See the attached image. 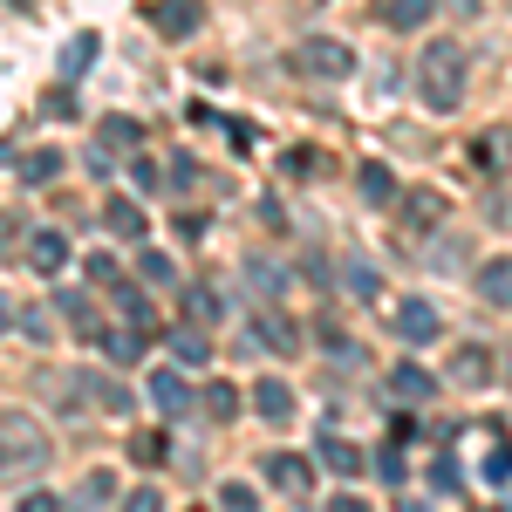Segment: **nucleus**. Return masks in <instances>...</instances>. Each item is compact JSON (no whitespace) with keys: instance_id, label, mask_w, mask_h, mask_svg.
Listing matches in <instances>:
<instances>
[{"instance_id":"e433bc0d","label":"nucleus","mask_w":512,"mask_h":512,"mask_svg":"<svg viewBox=\"0 0 512 512\" xmlns=\"http://www.w3.org/2000/svg\"><path fill=\"white\" fill-rule=\"evenodd\" d=\"M21 512H62V499H48V492H28V499H21Z\"/></svg>"},{"instance_id":"dca6fc26","label":"nucleus","mask_w":512,"mask_h":512,"mask_svg":"<svg viewBox=\"0 0 512 512\" xmlns=\"http://www.w3.org/2000/svg\"><path fill=\"white\" fill-rule=\"evenodd\" d=\"M171 355H178L185 369H205V355H212V342H205V328H178V335H171Z\"/></svg>"},{"instance_id":"f3484780","label":"nucleus","mask_w":512,"mask_h":512,"mask_svg":"<svg viewBox=\"0 0 512 512\" xmlns=\"http://www.w3.org/2000/svg\"><path fill=\"white\" fill-rule=\"evenodd\" d=\"M321 465H328V472H342V478H355V472H362V451L342 444V437H321Z\"/></svg>"},{"instance_id":"412c9836","label":"nucleus","mask_w":512,"mask_h":512,"mask_svg":"<svg viewBox=\"0 0 512 512\" xmlns=\"http://www.w3.org/2000/svg\"><path fill=\"white\" fill-rule=\"evenodd\" d=\"M451 376H458V383H492V355H485V349H465L458 362H451Z\"/></svg>"},{"instance_id":"ea45409f","label":"nucleus","mask_w":512,"mask_h":512,"mask_svg":"<svg viewBox=\"0 0 512 512\" xmlns=\"http://www.w3.org/2000/svg\"><path fill=\"white\" fill-rule=\"evenodd\" d=\"M7 321H14V308H7V301H0V328H7Z\"/></svg>"},{"instance_id":"c9c22d12","label":"nucleus","mask_w":512,"mask_h":512,"mask_svg":"<svg viewBox=\"0 0 512 512\" xmlns=\"http://www.w3.org/2000/svg\"><path fill=\"white\" fill-rule=\"evenodd\" d=\"M192 315H198V321H212V315H219V294H205V287H192Z\"/></svg>"},{"instance_id":"cd10ccee","label":"nucleus","mask_w":512,"mask_h":512,"mask_svg":"<svg viewBox=\"0 0 512 512\" xmlns=\"http://www.w3.org/2000/svg\"><path fill=\"white\" fill-rule=\"evenodd\" d=\"M349 287H355V294H362V301H369V294L383 287V274H376L369 260H349Z\"/></svg>"},{"instance_id":"f704fd0d","label":"nucleus","mask_w":512,"mask_h":512,"mask_svg":"<svg viewBox=\"0 0 512 512\" xmlns=\"http://www.w3.org/2000/svg\"><path fill=\"white\" fill-rule=\"evenodd\" d=\"M89 280H103V287H110V280H117V260H110V253H89Z\"/></svg>"},{"instance_id":"a19ab883","label":"nucleus","mask_w":512,"mask_h":512,"mask_svg":"<svg viewBox=\"0 0 512 512\" xmlns=\"http://www.w3.org/2000/svg\"><path fill=\"white\" fill-rule=\"evenodd\" d=\"M14 7H35V0H14Z\"/></svg>"},{"instance_id":"72a5a7b5","label":"nucleus","mask_w":512,"mask_h":512,"mask_svg":"<svg viewBox=\"0 0 512 512\" xmlns=\"http://www.w3.org/2000/svg\"><path fill=\"white\" fill-rule=\"evenodd\" d=\"M130 185H144V192H158V164H151V158H137V164H130Z\"/></svg>"},{"instance_id":"0eeeda50","label":"nucleus","mask_w":512,"mask_h":512,"mask_svg":"<svg viewBox=\"0 0 512 512\" xmlns=\"http://www.w3.org/2000/svg\"><path fill=\"white\" fill-rule=\"evenodd\" d=\"M253 403H260V417H267V424H287V417H294V390H287L280 376L253 383Z\"/></svg>"},{"instance_id":"b1692460","label":"nucleus","mask_w":512,"mask_h":512,"mask_svg":"<svg viewBox=\"0 0 512 512\" xmlns=\"http://www.w3.org/2000/svg\"><path fill=\"white\" fill-rule=\"evenodd\" d=\"M55 171H62V151H35V158H21V178H28V185H48Z\"/></svg>"},{"instance_id":"423d86ee","label":"nucleus","mask_w":512,"mask_h":512,"mask_svg":"<svg viewBox=\"0 0 512 512\" xmlns=\"http://www.w3.org/2000/svg\"><path fill=\"white\" fill-rule=\"evenodd\" d=\"M437 328H444V321H437L431 301H403V308H396V335H410V342H431Z\"/></svg>"},{"instance_id":"9b49d317","label":"nucleus","mask_w":512,"mask_h":512,"mask_svg":"<svg viewBox=\"0 0 512 512\" xmlns=\"http://www.w3.org/2000/svg\"><path fill=\"white\" fill-rule=\"evenodd\" d=\"M103 226L117 239H144V212H137L130 198H110V205H103Z\"/></svg>"},{"instance_id":"f8f14e48","label":"nucleus","mask_w":512,"mask_h":512,"mask_svg":"<svg viewBox=\"0 0 512 512\" xmlns=\"http://www.w3.org/2000/svg\"><path fill=\"white\" fill-rule=\"evenodd\" d=\"M151 396H158V410H164V417H178V410L192 403V396H185V376H178V369H158V376H151Z\"/></svg>"},{"instance_id":"473e14b6","label":"nucleus","mask_w":512,"mask_h":512,"mask_svg":"<svg viewBox=\"0 0 512 512\" xmlns=\"http://www.w3.org/2000/svg\"><path fill=\"white\" fill-rule=\"evenodd\" d=\"M485 478H512V444H499V451L485 458Z\"/></svg>"},{"instance_id":"9d476101","label":"nucleus","mask_w":512,"mask_h":512,"mask_svg":"<svg viewBox=\"0 0 512 512\" xmlns=\"http://www.w3.org/2000/svg\"><path fill=\"white\" fill-rule=\"evenodd\" d=\"M28 260H35V274H62V267H69V239L62 233H35Z\"/></svg>"},{"instance_id":"20e7f679","label":"nucleus","mask_w":512,"mask_h":512,"mask_svg":"<svg viewBox=\"0 0 512 512\" xmlns=\"http://www.w3.org/2000/svg\"><path fill=\"white\" fill-rule=\"evenodd\" d=\"M151 21H158L164 41H185L198 21H205V7H198V0H158V7H151Z\"/></svg>"},{"instance_id":"c756f323","label":"nucleus","mask_w":512,"mask_h":512,"mask_svg":"<svg viewBox=\"0 0 512 512\" xmlns=\"http://www.w3.org/2000/svg\"><path fill=\"white\" fill-rule=\"evenodd\" d=\"M219 506H226V512H260V499H253V485H226Z\"/></svg>"},{"instance_id":"aec40b11","label":"nucleus","mask_w":512,"mask_h":512,"mask_svg":"<svg viewBox=\"0 0 512 512\" xmlns=\"http://www.w3.org/2000/svg\"><path fill=\"white\" fill-rule=\"evenodd\" d=\"M383 21L390 28H417V21H431V0H383Z\"/></svg>"},{"instance_id":"f03ea898","label":"nucleus","mask_w":512,"mask_h":512,"mask_svg":"<svg viewBox=\"0 0 512 512\" xmlns=\"http://www.w3.org/2000/svg\"><path fill=\"white\" fill-rule=\"evenodd\" d=\"M0 465H48V431H41L28 410H7L0 417Z\"/></svg>"},{"instance_id":"c85d7f7f","label":"nucleus","mask_w":512,"mask_h":512,"mask_svg":"<svg viewBox=\"0 0 512 512\" xmlns=\"http://www.w3.org/2000/svg\"><path fill=\"white\" fill-rule=\"evenodd\" d=\"M62 315L76 321L82 335H96V308H89V301H82V294H62Z\"/></svg>"},{"instance_id":"393cba45","label":"nucleus","mask_w":512,"mask_h":512,"mask_svg":"<svg viewBox=\"0 0 512 512\" xmlns=\"http://www.w3.org/2000/svg\"><path fill=\"white\" fill-rule=\"evenodd\" d=\"M96 130H103V144H117V151H130V144L144 137V130H137V123H130V117H103V123H96Z\"/></svg>"},{"instance_id":"5701e85b","label":"nucleus","mask_w":512,"mask_h":512,"mask_svg":"<svg viewBox=\"0 0 512 512\" xmlns=\"http://www.w3.org/2000/svg\"><path fill=\"white\" fill-rule=\"evenodd\" d=\"M137 274L151 280V287H171V280H178V267H171V253H137Z\"/></svg>"},{"instance_id":"1a4fd4ad","label":"nucleus","mask_w":512,"mask_h":512,"mask_svg":"<svg viewBox=\"0 0 512 512\" xmlns=\"http://www.w3.org/2000/svg\"><path fill=\"white\" fill-rule=\"evenodd\" d=\"M478 294H485L492 308H512V260H485V267H478Z\"/></svg>"},{"instance_id":"a211bd4d","label":"nucleus","mask_w":512,"mask_h":512,"mask_svg":"<svg viewBox=\"0 0 512 512\" xmlns=\"http://www.w3.org/2000/svg\"><path fill=\"white\" fill-rule=\"evenodd\" d=\"M117 308H123V321H130L137 335H151V321H158V308H151V294H137V287H123V294H117Z\"/></svg>"},{"instance_id":"58836bf2","label":"nucleus","mask_w":512,"mask_h":512,"mask_svg":"<svg viewBox=\"0 0 512 512\" xmlns=\"http://www.w3.org/2000/svg\"><path fill=\"white\" fill-rule=\"evenodd\" d=\"M328 512H362V499H335V506H328Z\"/></svg>"},{"instance_id":"7ed1b4c3","label":"nucleus","mask_w":512,"mask_h":512,"mask_svg":"<svg viewBox=\"0 0 512 512\" xmlns=\"http://www.w3.org/2000/svg\"><path fill=\"white\" fill-rule=\"evenodd\" d=\"M294 62H301L308 76H321V82L355 76V48H349V41H328V35H308L301 48H294Z\"/></svg>"},{"instance_id":"6e6552de","label":"nucleus","mask_w":512,"mask_h":512,"mask_svg":"<svg viewBox=\"0 0 512 512\" xmlns=\"http://www.w3.org/2000/svg\"><path fill=\"white\" fill-rule=\"evenodd\" d=\"M396 212H403V226H410V233H431V226H444V198H437V192H417V198H403Z\"/></svg>"},{"instance_id":"4c0bfd02","label":"nucleus","mask_w":512,"mask_h":512,"mask_svg":"<svg viewBox=\"0 0 512 512\" xmlns=\"http://www.w3.org/2000/svg\"><path fill=\"white\" fill-rule=\"evenodd\" d=\"M14 233H21V219H14V212H0V246H14Z\"/></svg>"},{"instance_id":"39448f33","label":"nucleus","mask_w":512,"mask_h":512,"mask_svg":"<svg viewBox=\"0 0 512 512\" xmlns=\"http://www.w3.org/2000/svg\"><path fill=\"white\" fill-rule=\"evenodd\" d=\"M390 390L403 396V403H431L437 376H431V369H417V362H396V369H390Z\"/></svg>"},{"instance_id":"2f4dec72","label":"nucleus","mask_w":512,"mask_h":512,"mask_svg":"<svg viewBox=\"0 0 512 512\" xmlns=\"http://www.w3.org/2000/svg\"><path fill=\"white\" fill-rule=\"evenodd\" d=\"M21 335H28V342H48V315L28 308V315H21Z\"/></svg>"},{"instance_id":"f257e3e1","label":"nucleus","mask_w":512,"mask_h":512,"mask_svg":"<svg viewBox=\"0 0 512 512\" xmlns=\"http://www.w3.org/2000/svg\"><path fill=\"white\" fill-rule=\"evenodd\" d=\"M465 69H472V62H465V41H431L424 62H417V89H424V103L451 117V110L465 103Z\"/></svg>"},{"instance_id":"4468645a","label":"nucleus","mask_w":512,"mask_h":512,"mask_svg":"<svg viewBox=\"0 0 512 512\" xmlns=\"http://www.w3.org/2000/svg\"><path fill=\"white\" fill-rule=\"evenodd\" d=\"M96 342H103V355H110V362H137V342H144V335H137V328H96Z\"/></svg>"},{"instance_id":"6ab92c4d","label":"nucleus","mask_w":512,"mask_h":512,"mask_svg":"<svg viewBox=\"0 0 512 512\" xmlns=\"http://www.w3.org/2000/svg\"><path fill=\"white\" fill-rule=\"evenodd\" d=\"M267 478H274V485H287V492H301L315 472H308L301 458H287V451H280V458H267Z\"/></svg>"},{"instance_id":"2eb2a0df","label":"nucleus","mask_w":512,"mask_h":512,"mask_svg":"<svg viewBox=\"0 0 512 512\" xmlns=\"http://www.w3.org/2000/svg\"><path fill=\"white\" fill-rule=\"evenodd\" d=\"M89 62H96V35H69L62 41V82H76Z\"/></svg>"},{"instance_id":"a878e982","label":"nucleus","mask_w":512,"mask_h":512,"mask_svg":"<svg viewBox=\"0 0 512 512\" xmlns=\"http://www.w3.org/2000/svg\"><path fill=\"white\" fill-rule=\"evenodd\" d=\"M130 458L137 465H164V431H137L130 437Z\"/></svg>"},{"instance_id":"bb28decb","label":"nucleus","mask_w":512,"mask_h":512,"mask_svg":"<svg viewBox=\"0 0 512 512\" xmlns=\"http://www.w3.org/2000/svg\"><path fill=\"white\" fill-rule=\"evenodd\" d=\"M110 499H117V478H110V472L82 478V506H110Z\"/></svg>"},{"instance_id":"ddd939ff","label":"nucleus","mask_w":512,"mask_h":512,"mask_svg":"<svg viewBox=\"0 0 512 512\" xmlns=\"http://www.w3.org/2000/svg\"><path fill=\"white\" fill-rule=\"evenodd\" d=\"M355 185H362V198H369V205H396V178H390V164H362V178H355Z\"/></svg>"},{"instance_id":"7c9ffc66","label":"nucleus","mask_w":512,"mask_h":512,"mask_svg":"<svg viewBox=\"0 0 512 512\" xmlns=\"http://www.w3.org/2000/svg\"><path fill=\"white\" fill-rule=\"evenodd\" d=\"M123 512H164V499L144 485V492H130V499H123Z\"/></svg>"},{"instance_id":"4be33fe9","label":"nucleus","mask_w":512,"mask_h":512,"mask_svg":"<svg viewBox=\"0 0 512 512\" xmlns=\"http://www.w3.org/2000/svg\"><path fill=\"white\" fill-rule=\"evenodd\" d=\"M205 417H219V424L239 417V390L233 383H205Z\"/></svg>"}]
</instances>
